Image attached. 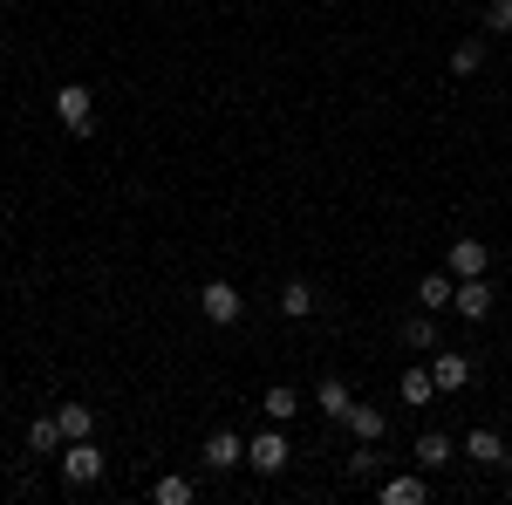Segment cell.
<instances>
[{"instance_id": "1", "label": "cell", "mask_w": 512, "mask_h": 505, "mask_svg": "<svg viewBox=\"0 0 512 505\" xmlns=\"http://www.w3.org/2000/svg\"><path fill=\"white\" fill-rule=\"evenodd\" d=\"M55 471H62V485H69V492H89V485H103L110 458H103V444H96V437H69V444H62V458H55Z\"/></svg>"}, {"instance_id": "2", "label": "cell", "mask_w": 512, "mask_h": 505, "mask_svg": "<svg viewBox=\"0 0 512 505\" xmlns=\"http://www.w3.org/2000/svg\"><path fill=\"white\" fill-rule=\"evenodd\" d=\"M246 465L260 471V478H280V471L294 465V444H287V424H267L260 437H246Z\"/></svg>"}, {"instance_id": "3", "label": "cell", "mask_w": 512, "mask_h": 505, "mask_svg": "<svg viewBox=\"0 0 512 505\" xmlns=\"http://www.w3.org/2000/svg\"><path fill=\"white\" fill-rule=\"evenodd\" d=\"M55 117H62V130H76V137H96V96H89V82H62L55 89Z\"/></svg>"}, {"instance_id": "4", "label": "cell", "mask_w": 512, "mask_h": 505, "mask_svg": "<svg viewBox=\"0 0 512 505\" xmlns=\"http://www.w3.org/2000/svg\"><path fill=\"white\" fill-rule=\"evenodd\" d=\"M198 308H205L212 328H233V321H246V294H239L233 280H205L198 287Z\"/></svg>"}, {"instance_id": "5", "label": "cell", "mask_w": 512, "mask_h": 505, "mask_svg": "<svg viewBox=\"0 0 512 505\" xmlns=\"http://www.w3.org/2000/svg\"><path fill=\"white\" fill-rule=\"evenodd\" d=\"M451 308H458V321H492V308H499V287H492V273H472V280H458Z\"/></svg>"}, {"instance_id": "6", "label": "cell", "mask_w": 512, "mask_h": 505, "mask_svg": "<svg viewBox=\"0 0 512 505\" xmlns=\"http://www.w3.org/2000/svg\"><path fill=\"white\" fill-rule=\"evenodd\" d=\"M458 458H472L478 471H499V465H512V458H506V437H499L492 424L465 430V444H458Z\"/></svg>"}, {"instance_id": "7", "label": "cell", "mask_w": 512, "mask_h": 505, "mask_svg": "<svg viewBox=\"0 0 512 505\" xmlns=\"http://www.w3.org/2000/svg\"><path fill=\"white\" fill-rule=\"evenodd\" d=\"M431 376H437V396H458V389H472V355L458 349H431Z\"/></svg>"}, {"instance_id": "8", "label": "cell", "mask_w": 512, "mask_h": 505, "mask_svg": "<svg viewBox=\"0 0 512 505\" xmlns=\"http://www.w3.org/2000/svg\"><path fill=\"white\" fill-rule=\"evenodd\" d=\"M444 273H451V280L492 273V246H485V239H451V253H444Z\"/></svg>"}, {"instance_id": "9", "label": "cell", "mask_w": 512, "mask_h": 505, "mask_svg": "<svg viewBox=\"0 0 512 505\" xmlns=\"http://www.w3.org/2000/svg\"><path fill=\"white\" fill-rule=\"evenodd\" d=\"M410 458H417V471H444V465H458V437H444V430H424V437L410 444Z\"/></svg>"}, {"instance_id": "10", "label": "cell", "mask_w": 512, "mask_h": 505, "mask_svg": "<svg viewBox=\"0 0 512 505\" xmlns=\"http://www.w3.org/2000/svg\"><path fill=\"white\" fill-rule=\"evenodd\" d=\"M396 342H403V349H417V355H431L437 349V314L431 308H410L403 321H396Z\"/></svg>"}, {"instance_id": "11", "label": "cell", "mask_w": 512, "mask_h": 505, "mask_svg": "<svg viewBox=\"0 0 512 505\" xmlns=\"http://www.w3.org/2000/svg\"><path fill=\"white\" fill-rule=\"evenodd\" d=\"M246 465V437L239 430H212L205 437V471H239Z\"/></svg>"}, {"instance_id": "12", "label": "cell", "mask_w": 512, "mask_h": 505, "mask_svg": "<svg viewBox=\"0 0 512 505\" xmlns=\"http://www.w3.org/2000/svg\"><path fill=\"white\" fill-rule=\"evenodd\" d=\"M342 430H355L362 444H383V437H390V417H383L376 403H362V396H355V403H349V417H342Z\"/></svg>"}, {"instance_id": "13", "label": "cell", "mask_w": 512, "mask_h": 505, "mask_svg": "<svg viewBox=\"0 0 512 505\" xmlns=\"http://www.w3.org/2000/svg\"><path fill=\"white\" fill-rule=\"evenodd\" d=\"M349 403H355V396H349L342 376H321V383H315V410L328 417V424H342V417H349Z\"/></svg>"}, {"instance_id": "14", "label": "cell", "mask_w": 512, "mask_h": 505, "mask_svg": "<svg viewBox=\"0 0 512 505\" xmlns=\"http://www.w3.org/2000/svg\"><path fill=\"white\" fill-rule=\"evenodd\" d=\"M424 499H431L424 471H396V478H383V505H424Z\"/></svg>"}, {"instance_id": "15", "label": "cell", "mask_w": 512, "mask_h": 505, "mask_svg": "<svg viewBox=\"0 0 512 505\" xmlns=\"http://www.w3.org/2000/svg\"><path fill=\"white\" fill-rule=\"evenodd\" d=\"M451 294H458V280H451V273H424V280H417V308H431V314L451 308Z\"/></svg>"}, {"instance_id": "16", "label": "cell", "mask_w": 512, "mask_h": 505, "mask_svg": "<svg viewBox=\"0 0 512 505\" xmlns=\"http://www.w3.org/2000/svg\"><path fill=\"white\" fill-rule=\"evenodd\" d=\"M62 444H69V437H62L55 417H35V424H28V451H35V458H62Z\"/></svg>"}, {"instance_id": "17", "label": "cell", "mask_w": 512, "mask_h": 505, "mask_svg": "<svg viewBox=\"0 0 512 505\" xmlns=\"http://www.w3.org/2000/svg\"><path fill=\"white\" fill-rule=\"evenodd\" d=\"M260 410H267V424H294V417H301V396H294L287 383H274L267 396H260Z\"/></svg>"}, {"instance_id": "18", "label": "cell", "mask_w": 512, "mask_h": 505, "mask_svg": "<svg viewBox=\"0 0 512 505\" xmlns=\"http://www.w3.org/2000/svg\"><path fill=\"white\" fill-rule=\"evenodd\" d=\"M151 499H158V505H192V499H198V485L185 478V471H164L158 485H151Z\"/></svg>"}, {"instance_id": "19", "label": "cell", "mask_w": 512, "mask_h": 505, "mask_svg": "<svg viewBox=\"0 0 512 505\" xmlns=\"http://www.w3.org/2000/svg\"><path fill=\"white\" fill-rule=\"evenodd\" d=\"M280 314H287V321H308V314H315V287H308V280H287V287H280Z\"/></svg>"}, {"instance_id": "20", "label": "cell", "mask_w": 512, "mask_h": 505, "mask_svg": "<svg viewBox=\"0 0 512 505\" xmlns=\"http://www.w3.org/2000/svg\"><path fill=\"white\" fill-rule=\"evenodd\" d=\"M485 69V35H465L451 48V76H478Z\"/></svg>"}, {"instance_id": "21", "label": "cell", "mask_w": 512, "mask_h": 505, "mask_svg": "<svg viewBox=\"0 0 512 505\" xmlns=\"http://www.w3.org/2000/svg\"><path fill=\"white\" fill-rule=\"evenodd\" d=\"M55 424H62V437H96V410L89 403H62Z\"/></svg>"}, {"instance_id": "22", "label": "cell", "mask_w": 512, "mask_h": 505, "mask_svg": "<svg viewBox=\"0 0 512 505\" xmlns=\"http://www.w3.org/2000/svg\"><path fill=\"white\" fill-rule=\"evenodd\" d=\"M383 471V444H362L355 437V451H349V478H376Z\"/></svg>"}, {"instance_id": "23", "label": "cell", "mask_w": 512, "mask_h": 505, "mask_svg": "<svg viewBox=\"0 0 512 505\" xmlns=\"http://www.w3.org/2000/svg\"><path fill=\"white\" fill-rule=\"evenodd\" d=\"M431 396H437L431 369H403V403H431Z\"/></svg>"}, {"instance_id": "24", "label": "cell", "mask_w": 512, "mask_h": 505, "mask_svg": "<svg viewBox=\"0 0 512 505\" xmlns=\"http://www.w3.org/2000/svg\"><path fill=\"white\" fill-rule=\"evenodd\" d=\"M485 35H512V0H485Z\"/></svg>"}]
</instances>
